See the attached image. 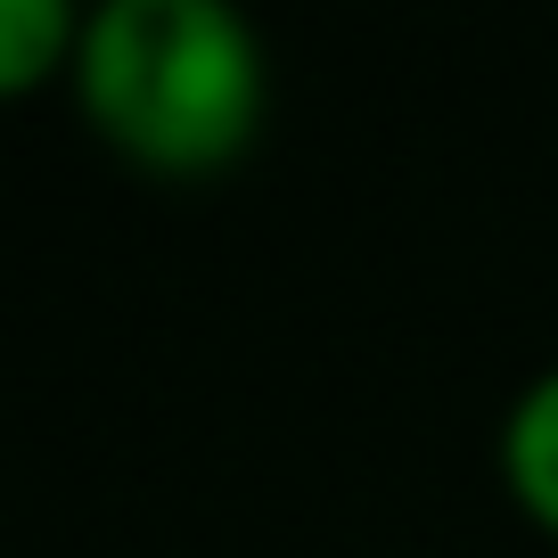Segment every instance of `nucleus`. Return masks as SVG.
<instances>
[{"mask_svg": "<svg viewBox=\"0 0 558 558\" xmlns=\"http://www.w3.org/2000/svg\"><path fill=\"white\" fill-rule=\"evenodd\" d=\"M83 99L116 148L197 173L255 132L263 66L246 25L214 0H107L83 34Z\"/></svg>", "mask_w": 558, "mask_h": 558, "instance_id": "nucleus-1", "label": "nucleus"}, {"mask_svg": "<svg viewBox=\"0 0 558 558\" xmlns=\"http://www.w3.org/2000/svg\"><path fill=\"white\" fill-rule=\"evenodd\" d=\"M501 460H509V485H518V501L558 534V369H550L542 386H525V402L509 411Z\"/></svg>", "mask_w": 558, "mask_h": 558, "instance_id": "nucleus-2", "label": "nucleus"}, {"mask_svg": "<svg viewBox=\"0 0 558 558\" xmlns=\"http://www.w3.org/2000/svg\"><path fill=\"white\" fill-rule=\"evenodd\" d=\"M58 41H66L58 0H0V90H34L50 74Z\"/></svg>", "mask_w": 558, "mask_h": 558, "instance_id": "nucleus-3", "label": "nucleus"}]
</instances>
